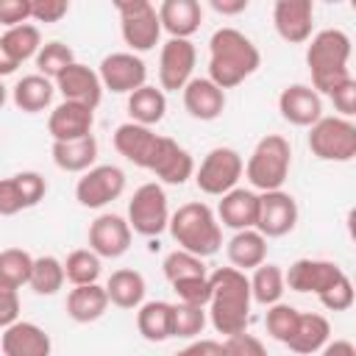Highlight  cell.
Listing matches in <instances>:
<instances>
[{
  "mask_svg": "<svg viewBox=\"0 0 356 356\" xmlns=\"http://www.w3.org/2000/svg\"><path fill=\"white\" fill-rule=\"evenodd\" d=\"M222 350H225V356H267L264 342L259 337L248 334V331L234 334V337H225Z\"/></svg>",
  "mask_w": 356,
  "mask_h": 356,
  "instance_id": "bcb514c9",
  "label": "cell"
},
{
  "mask_svg": "<svg viewBox=\"0 0 356 356\" xmlns=\"http://www.w3.org/2000/svg\"><path fill=\"white\" fill-rule=\"evenodd\" d=\"M156 142H159V134H153V128L136 125L131 120L122 122V125H117V131H114V147H117V153L122 159H128L134 167H142V170L150 167Z\"/></svg>",
  "mask_w": 356,
  "mask_h": 356,
  "instance_id": "7402d4cb",
  "label": "cell"
},
{
  "mask_svg": "<svg viewBox=\"0 0 356 356\" xmlns=\"http://www.w3.org/2000/svg\"><path fill=\"white\" fill-rule=\"evenodd\" d=\"M70 3L67 0H31V19L33 22H58L67 17Z\"/></svg>",
  "mask_w": 356,
  "mask_h": 356,
  "instance_id": "7dc6e473",
  "label": "cell"
},
{
  "mask_svg": "<svg viewBox=\"0 0 356 356\" xmlns=\"http://www.w3.org/2000/svg\"><path fill=\"white\" fill-rule=\"evenodd\" d=\"M261 64V53L250 36L236 28H220L209 39V81L222 92L239 86Z\"/></svg>",
  "mask_w": 356,
  "mask_h": 356,
  "instance_id": "7a4b0ae2",
  "label": "cell"
},
{
  "mask_svg": "<svg viewBox=\"0 0 356 356\" xmlns=\"http://www.w3.org/2000/svg\"><path fill=\"white\" fill-rule=\"evenodd\" d=\"M131 225L120 214H100L89 225V250L100 259H120L131 248Z\"/></svg>",
  "mask_w": 356,
  "mask_h": 356,
  "instance_id": "2e32d148",
  "label": "cell"
},
{
  "mask_svg": "<svg viewBox=\"0 0 356 356\" xmlns=\"http://www.w3.org/2000/svg\"><path fill=\"white\" fill-rule=\"evenodd\" d=\"M172 292L178 295V303H189V306H209L211 298V284L209 275H195V278H184L172 284Z\"/></svg>",
  "mask_w": 356,
  "mask_h": 356,
  "instance_id": "7bdbcfd3",
  "label": "cell"
},
{
  "mask_svg": "<svg viewBox=\"0 0 356 356\" xmlns=\"http://www.w3.org/2000/svg\"><path fill=\"white\" fill-rule=\"evenodd\" d=\"M100 83L114 95H131L147 83V67L136 53H108L100 61Z\"/></svg>",
  "mask_w": 356,
  "mask_h": 356,
  "instance_id": "4fadbf2b",
  "label": "cell"
},
{
  "mask_svg": "<svg viewBox=\"0 0 356 356\" xmlns=\"http://www.w3.org/2000/svg\"><path fill=\"white\" fill-rule=\"evenodd\" d=\"M136 328L147 342H164L172 337V303L147 300L136 309Z\"/></svg>",
  "mask_w": 356,
  "mask_h": 356,
  "instance_id": "d6a6232c",
  "label": "cell"
},
{
  "mask_svg": "<svg viewBox=\"0 0 356 356\" xmlns=\"http://www.w3.org/2000/svg\"><path fill=\"white\" fill-rule=\"evenodd\" d=\"M31 267H33V256L22 248H6L0 250V281L8 286H22L31 278Z\"/></svg>",
  "mask_w": 356,
  "mask_h": 356,
  "instance_id": "f35d334b",
  "label": "cell"
},
{
  "mask_svg": "<svg viewBox=\"0 0 356 356\" xmlns=\"http://www.w3.org/2000/svg\"><path fill=\"white\" fill-rule=\"evenodd\" d=\"M256 211H259V195L253 189L234 186L217 203V222L231 231L256 228Z\"/></svg>",
  "mask_w": 356,
  "mask_h": 356,
  "instance_id": "603a6c76",
  "label": "cell"
},
{
  "mask_svg": "<svg viewBox=\"0 0 356 356\" xmlns=\"http://www.w3.org/2000/svg\"><path fill=\"white\" fill-rule=\"evenodd\" d=\"M0 348H3V356H50L53 342L42 325L17 320L8 328H3Z\"/></svg>",
  "mask_w": 356,
  "mask_h": 356,
  "instance_id": "44dd1931",
  "label": "cell"
},
{
  "mask_svg": "<svg viewBox=\"0 0 356 356\" xmlns=\"http://www.w3.org/2000/svg\"><path fill=\"white\" fill-rule=\"evenodd\" d=\"M197 61V50L189 39H167L161 44L159 56V89L161 92H178L192 81Z\"/></svg>",
  "mask_w": 356,
  "mask_h": 356,
  "instance_id": "7c38bea8",
  "label": "cell"
},
{
  "mask_svg": "<svg viewBox=\"0 0 356 356\" xmlns=\"http://www.w3.org/2000/svg\"><path fill=\"white\" fill-rule=\"evenodd\" d=\"M309 150L320 161H353L356 156V125L345 117H320L309 128Z\"/></svg>",
  "mask_w": 356,
  "mask_h": 356,
  "instance_id": "8992f818",
  "label": "cell"
},
{
  "mask_svg": "<svg viewBox=\"0 0 356 356\" xmlns=\"http://www.w3.org/2000/svg\"><path fill=\"white\" fill-rule=\"evenodd\" d=\"M167 228L178 242V248L197 259H209L222 248V225L217 222L211 206L200 200L178 206V211L170 214Z\"/></svg>",
  "mask_w": 356,
  "mask_h": 356,
  "instance_id": "277c9868",
  "label": "cell"
},
{
  "mask_svg": "<svg viewBox=\"0 0 356 356\" xmlns=\"http://www.w3.org/2000/svg\"><path fill=\"white\" fill-rule=\"evenodd\" d=\"M161 270H164V278H167L170 284L184 281V278H195V275H209L203 259H197V256H192V253H186V250H181V248H175L172 253L164 256Z\"/></svg>",
  "mask_w": 356,
  "mask_h": 356,
  "instance_id": "ab89813d",
  "label": "cell"
},
{
  "mask_svg": "<svg viewBox=\"0 0 356 356\" xmlns=\"http://www.w3.org/2000/svg\"><path fill=\"white\" fill-rule=\"evenodd\" d=\"M125 192V172L117 164H95L75 184V200L86 209H103Z\"/></svg>",
  "mask_w": 356,
  "mask_h": 356,
  "instance_id": "30bf717a",
  "label": "cell"
},
{
  "mask_svg": "<svg viewBox=\"0 0 356 356\" xmlns=\"http://www.w3.org/2000/svg\"><path fill=\"white\" fill-rule=\"evenodd\" d=\"M50 156H53V164L64 172H86L95 167V159H97V139L95 134L83 136V139H75V142H53L50 147Z\"/></svg>",
  "mask_w": 356,
  "mask_h": 356,
  "instance_id": "f1b7e54d",
  "label": "cell"
},
{
  "mask_svg": "<svg viewBox=\"0 0 356 356\" xmlns=\"http://www.w3.org/2000/svg\"><path fill=\"white\" fill-rule=\"evenodd\" d=\"M275 33L289 44H303L312 39L314 28V3L312 0H278L273 6Z\"/></svg>",
  "mask_w": 356,
  "mask_h": 356,
  "instance_id": "e0dca14e",
  "label": "cell"
},
{
  "mask_svg": "<svg viewBox=\"0 0 356 356\" xmlns=\"http://www.w3.org/2000/svg\"><path fill=\"white\" fill-rule=\"evenodd\" d=\"M0 47L19 67L22 61L36 58V53L42 47V33H39V28L33 22H22V25H14V28H6V33L0 36Z\"/></svg>",
  "mask_w": 356,
  "mask_h": 356,
  "instance_id": "836d02e7",
  "label": "cell"
},
{
  "mask_svg": "<svg viewBox=\"0 0 356 356\" xmlns=\"http://www.w3.org/2000/svg\"><path fill=\"white\" fill-rule=\"evenodd\" d=\"M53 83H56V92H61V97L64 100H72V103H83L89 108H97L100 100H103L100 75L92 67L81 64V61L70 64Z\"/></svg>",
  "mask_w": 356,
  "mask_h": 356,
  "instance_id": "d6986e66",
  "label": "cell"
},
{
  "mask_svg": "<svg viewBox=\"0 0 356 356\" xmlns=\"http://www.w3.org/2000/svg\"><path fill=\"white\" fill-rule=\"evenodd\" d=\"M92 125H95V108L72 100H61L47 117V134L53 136V142L83 139L92 134Z\"/></svg>",
  "mask_w": 356,
  "mask_h": 356,
  "instance_id": "ac0fdd59",
  "label": "cell"
},
{
  "mask_svg": "<svg viewBox=\"0 0 356 356\" xmlns=\"http://www.w3.org/2000/svg\"><path fill=\"white\" fill-rule=\"evenodd\" d=\"M19 320V292L0 281V328H8Z\"/></svg>",
  "mask_w": 356,
  "mask_h": 356,
  "instance_id": "c3c4849f",
  "label": "cell"
},
{
  "mask_svg": "<svg viewBox=\"0 0 356 356\" xmlns=\"http://www.w3.org/2000/svg\"><path fill=\"white\" fill-rule=\"evenodd\" d=\"M53 95H56V83H53L50 78L39 75V72L22 75V78L14 83V89H11L14 106H17L19 111H25V114H39V111H44V108L53 103Z\"/></svg>",
  "mask_w": 356,
  "mask_h": 356,
  "instance_id": "83f0119b",
  "label": "cell"
},
{
  "mask_svg": "<svg viewBox=\"0 0 356 356\" xmlns=\"http://www.w3.org/2000/svg\"><path fill=\"white\" fill-rule=\"evenodd\" d=\"M350 36L339 28H325L312 36L306 47V67L312 72V89L317 95H331L337 86L350 81Z\"/></svg>",
  "mask_w": 356,
  "mask_h": 356,
  "instance_id": "3957f363",
  "label": "cell"
},
{
  "mask_svg": "<svg viewBox=\"0 0 356 356\" xmlns=\"http://www.w3.org/2000/svg\"><path fill=\"white\" fill-rule=\"evenodd\" d=\"M128 114H131V122L136 125H145V128H153L164 120L167 114V97L161 89L145 83L139 86L136 92L128 95Z\"/></svg>",
  "mask_w": 356,
  "mask_h": 356,
  "instance_id": "1f68e13d",
  "label": "cell"
},
{
  "mask_svg": "<svg viewBox=\"0 0 356 356\" xmlns=\"http://www.w3.org/2000/svg\"><path fill=\"white\" fill-rule=\"evenodd\" d=\"M6 100H8V89L3 86V81H0V108L6 106Z\"/></svg>",
  "mask_w": 356,
  "mask_h": 356,
  "instance_id": "9f6ffc18",
  "label": "cell"
},
{
  "mask_svg": "<svg viewBox=\"0 0 356 356\" xmlns=\"http://www.w3.org/2000/svg\"><path fill=\"white\" fill-rule=\"evenodd\" d=\"M331 337V323L323 317V314H314V312H300L298 317V325H295V334L286 339V348L292 353H300V356H309V353H317L325 348V342Z\"/></svg>",
  "mask_w": 356,
  "mask_h": 356,
  "instance_id": "4316f807",
  "label": "cell"
},
{
  "mask_svg": "<svg viewBox=\"0 0 356 356\" xmlns=\"http://www.w3.org/2000/svg\"><path fill=\"white\" fill-rule=\"evenodd\" d=\"M206 328V309L189 303H172V337L195 339Z\"/></svg>",
  "mask_w": 356,
  "mask_h": 356,
  "instance_id": "60d3db41",
  "label": "cell"
},
{
  "mask_svg": "<svg viewBox=\"0 0 356 356\" xmlns=\"http://www.w3.org/2000/svg\"><path fill=\"white\" fill-rule=\"evenodd\" d=\"M11 178H14L17 189H19V197H22V203H25V209H33L39 200H44V195H47V181H44L39 172L22 170V172H17V175H11Z\"/></svg>",
  "mask_w": 356,
  "mask_h": 356,
  "instance_id": "ee69618b",
  "label": "cell"
},
{
  "mask_svg": "<svg viewBox=\"0 0 356 356\" xmlns=\"http://www.w3.org/2000/svg\"><path fill=\"white\" fill-rule=\"evenodd\" d=\"M209 284H211V298L206 314L214 331L225 337L248 331L250 303H253L248 275L236 267H217L214 273H209Z\"/></svg>",
  "mask_w": 356,
  "mask_h": 356,
  "instance_id": "6da1fadb",
  "label": "cell"
},
{
  "mask_svg": "<svg viewBox=\"0 0 356 356\" xmlns=\"http://www.w3.org/2000/svg\"><path fill=\"white\" fill-rule=\"evenodd\" d=\"M278 111L289 125L312 128L323 117V97L309 83H292L278 95Z\"/></svg>",
  "mask_w": 356,
  "mask_h": 356,
  "instance_id": "ffe728a7",
  "label": "cell"
},
{
  "mask_svg": "<svg viewBox=\"0 0 356 356\" xmlns=\"http://www.w3.org/2000/svg\"><path fill=\"white\" fill-rule=\"evenodd\" d=\"M31 19V0H0V25L14 28Z\"/></svg>",
  "mask_w": 356,
  "mask_h": 356,
  "instance_id": "f907efd6",
  "label": "cell"
},
{
  "mask_svg": "<svg viewBox=\"0 0 356 356\" xmlns=\"http://www.w3.org/2000/svg\"><path fill=\"white\" fill-rule=\"evenodd\" d=\"M156 14L161 31H167L170 39H189L203 22V8L197 0H164Z\"/></svg>",
  "mask_w": 356,
  "mask_h": 356,
  "instance_id": "d4e9b609",
  "label": "cell"
},
{
  "mask_svg": "<svg viewBox=\"0 0 356 356\" xmlns=\"http://www.w3.org/2000/svg\"><path fill=\"white\" fill-rule=\"evenodd\" d=\"M64 261H58L56 256H39L33 259V267H31V278H28V286L36 292V295H56L61 286H64Z\"/></svg>",
  "mask_w": 356,
  "mask_h": 356,
  "instance_id": "d590c367",
  "label": "cell"
},
{
  "mask_svg": "<svg viewBox=\"0 0 356 356\" xmlns=\"http://www.w3.org/2000/svg\"><path fill=\"white\" fill-rule=\"evenodd\" d=\"M225 253L231 267L236 270H256L259 264L267 261V239L256 231V228H245V231H234V236L225 242Z\"/></svg>",
  "mask_w": 356,
  "mask_h": 356,
  "instance_id": "484cf974",
  "label": "cell"
},
{
  "mask_svg": "<svg viewBox=\"0 0 356 356\" xmlns=\"http://www.w3.org/2000/svg\"><path fill=\"white\" fill-rule=\"evenodd\" d=\"M292 167V145L281 134H267L256 142L248 164H245V178L253 189L259 192H275L284 189Z\"/></svg>",
  "mask_w": 356,
  "mask_h": 356,
  "instance_id": "5b68a950",
  "label": "cell"
},
{
  "mask_svg": "<svg viewBox=\"0 0 356 356\" xmlns=\"http://www.w3.org/2000/svg\"><path fill=\"white\" fill-rule=\"evenodd\" d=\"M298 225V203L289 192H261L259 195V211H256V231L264 239L286 236Z\"/></svg>",
  "mask_w": 356,
  "mask_h": 356,
  "instance_id": "8fae6325",
  "label": "cell"
},
{
  "mask_svg": "<svg viewBox=\"0 0 356 356\" xmlns=\"http://www.w3.org/2000/svg\"><path fill=\"white\" fill-rule=\"evenodd\" d=\"M245 172V161L234 147H211L200 167L195 170V184L203 195L222 197L231 192Z\"/></svg>",
  "mask_w": 356,
  "mask_h": 356,
  "instance_id": "ba28073f",
  "label": "cell"
},
{
  "mask_svg": "<svg viewBox=\"0 0 356 356\" xmlns=\"http://www.w3.org/2000/svg\"><path fill=\"white\" fill-rule=\"evenodd\" d=\"M250 281V298L261 306H273V303H281V295L286 292V284H284V270L278 264H259L253 270V275L248 278Z\"/></svg>",
  "mask_w": 356,
  "mask_h": 356,
  "instance_id": "e575fe53",
  "label": "cell"
},
{
  "mask_svg": "<svg viewBox=\"0 0 356 356\" xmlns=\"http://www.w3.org/2000/svg\"><path fill=\"white\" fill-rule=\"evenodd\" d=\"M100 256L92 253L89 248H78L67 256L64 261V278L72 284V286H83V284H97L100 278Z\"/></svg>",
  "mask_w": 356,
  "mask_h": 356,
  "instance_id": "8d00e7d4",
  "label": "cell"
},
{
  "mask_svg": "<svg viewBox=\"0 0 356 356\" xmlns=\"http://www.w3.org/2000/svg\"><path fill=\"white\" fill-rule=\"evenodd\" d=\"M317 300L328 309V312H348L353 306V284L348 275H342L339 281H334L325 292L317 295Z\"/></svg>",
  "mask_w": 356,
  "mask_h": 356,
  "instance_id": "f6af8a7d",
  "label": "cell"
},
{
  "mask_svg": "<svg viewBox=\"0 0 356 356\" xmlns=\"http://www.w3.org/2000/svg\"><path fill=\"white\" fill-rule=\"evenodd\" d=\"M33 61H36L39 75L56 81L70 64H75V53H72V47L64 44V42H47V44L39 47V53H36Z\"/></svg>",
  "mask_w": 356,
  "mask_h": 356,
  "instance_id": "74e56055",
  "label": "cell"
},
{
  "mask_svg": "<svg viewBox=\"0 0 356 356\" xmlns=\"http://www.w3.org/2000/svg\"><path fill=\"white\" fill-rule=\"evenodd\" d=\"M345 275V270L337 264V261H328V259H298L289 264V270L284 273V284L292 289V292H312V295H320L325 292L334 281H339Z\"/></svg>",
  "mask_w": 356,
  "mask_h": 356,
  "instance_id": "9a60e30c",
  "label": "cell"
},
{
  "mask_svg": "<svg viewBox=\"0 0 356 356\" xmlns=\"http://www.w3.org/2000/svg\"><path fill=\"white\" fill-rule=\"evenodd\" d=\"M175 356H225V350H222V342H217V339H195Z\"/></svg>",
  "mask_w": 356,
  "mask_h": 356,
  "instance_id": "f5cc1de1",
  "label": "cell"
},
{
  "mask_svg": "<svg viewBox=\"0 0 356 356\" xmlns=\"http://www.w3.org/2000/svg\"><path fill=\"white\" fill-rule=\"evenodd\" d=\"M323 356H356V348L348 339H334V342H325Z\"/></svg>",
  "mask_w": 356,
  "mask_h": 356,
  "instance_id": "11a10c76",
  "label": "cell"
},
{
  "mask_svg": "<svg viewBox=\"0 0 356 356\" xmlns=\"http://www.w3.org/2000/svg\"><path fill=\"white\" fill-rule=\"evenodd\" d=\"M147 170H150L161 184L181 186V184H186V181L195 175V159H192V153H189L184 145H178L175 139L159 136Z\"/></svg>",
  "mask_w": 356,
  "mask_h": 356,
  "instance_id": "5bb4252c",
  "label": "cell"
},
{
  "mask_svg": "<svg viewBox=\"0 0 356 356\" xmlns=\"http://www.w3.org/2000/svg\"><path fill=\"white\" fill-rule=\"evenodd\" d=\"M328 97H331L334 108L339 111L337 117L350 120V117H353V111H356V81H353V78H350V81H345V83H342V86H337Z\"/></svg>",
  "mask_w": 356,
  "mask_h": 356,
  "instance_id": "681fc988",
  "label": "cell"
},
{
  "mask_svg": "<svg viewBox=\"0 0 356 356\" xmlns=\"http://www.w3.org/2000/svg\"><path fill=\"white\" fill-rule=\"evenodd\" d=\"M128 225L134 234L142 236H159L167 222H170V206H167V192L161 189V184L150 181L142 184L134 197L128 200Z\"/></svg>",
  "mask_w": 356,
  "mask_h": 356,
  "instance_id": "9c48e42d",
  "label": "cell"
},
{
  "mask_svg": "<svg viewBox=\"0 0 356 356\" xmlns=\"http://www.w3.org/2000/svg\"><path fill=\"white\" fill-rule=\"evenodd\" d=\"M298 317L300 312L289 303H273L267 306V314H264V325H267V334L278 342L286 345V339L295 334V325H298Z\"/></svg>",
  "mask_w": 356,
  "mask_h": 356,
  "instance_id": "b9f144b4",
  "label": "cell"
},
{
  "mask_svg": "<svg viewBox=\"0 0 356 356\" xmlns=\"http://www.w3.org/2000/svg\"><path fill=\"white\" fill-rule=\"evenodd\" d=\"M184 108L200 122H211L225 111V92L209 78H192L184 89Z\"/></svg>",
  "mask_w": 356,
  "mask_h": 356,
  "instance_id": "cb8c5ba5",
  "label": "cell"
},
{
  "mask_svg": "<svg viewBox=\"0 0 356 356\" xmlns=\"http://www.w3.org/2000/svg\"><path fill=\"white\" fill-rule=\"evenodd\" d=\"M211 8L222 17H234L248 8V0H211Z\"/></svg>",
  "mask_w": 356,
  "mask_h": 356,
  "instance_id": "db71d44e",
  "label": "cell"
},
{
  "mask_svg": "<svg viewBox=\"0 0 356 356\" xmlns=\"http://www.w3.org/2000/svg\"><path fill=\"white\" fill-rule=\"evenodd\" d=\"M106 309H108V295H106V286L100 284L72 286L67 295V314L75 323H95L106 314Z\"/></svg>",
  "mask_w": 356,
  "mask_h": 356,
  "instance_id": "4dcf8cb0",
  "label": "cell"
},
{
  "mask_svg": "<svg viewBox=\"0 0 356 356\" xmlns=\"http://www.w3.org/2000/svg\"><path fill=\"white\" fill-rule=\"evenodd\" d=\"M120 11V33L131 53H147L161 39V22L156 6L147 0H117Z\"/></svg>",
  "mask_w": 356,
  "mask_h": 356,
  "instance_id": "52a82bcc",
  "label": "cell"
},
{
  "mask_svg": "<svg viewBox=\"0 0 356 356\" xmlns=\"http://www.w3.org/2000/svg\"><path fill=\"white\" fill-rule=\"evenodd\" d=\"M145 292H147L145 275L139 270H131V267L114 270L106 281L108 303H114L120 309H139L145 303Z\"/></svg>",
  "mask_w": 356,
  "mask_h": 356,
  "instance_id": "f546056e",
  "label": "cell"
},
{
  "mask_svg": "<svg viewBox=\"0 0 356 356\" xmlns=\"http://www.w3.org/2000/svg\"><path fill=\"white\" fill-rule=\"evenodd\" d=\"M25 209L14 178H0V217H14Z\"/></svg>",
  "mask_w": 356,
  "mask_h": 356,
  "instance_id": "816d5d0a",
  "label": "cell"
}]
</instances>
